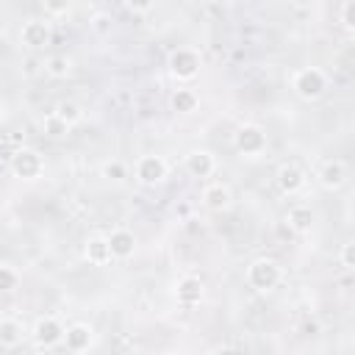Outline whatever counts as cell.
Returning <instances> with one entry per match:
<instances>
[{"mask_svg": "<svg viewBox=\"0 0 355 355\" xmlns=\"http://www.w3.org/2000/svg\"><path fill=\"white\" fill-rule=\"evenodd\" d=\"M291 86H294V92H297L302 100H316V97H322L324 89H327V75H324L319 67H305V69H297V72H294Z\"/></svg>", "mask_w": 355, "mask_h": 355, "instance_id": "6da1fadb", "label": "cell"}, {"mask_svg": "<svg viewBox=\"0 0 355 355\" xmlns=\"http://www.w3.org/2000/svg\"><path fill=\"white\" fill-rule=\"evenodd\" d=\"M247 283L258 291H272L280 283V266L272 258H255L247 266Z\"/></svg>", "mask_w": 355, "mask_h": 355, "instance_id": "7a4b0ae2", "label": "cell"}, {"mask_svg": "<svg viewBox=\"0 0 355 355\" xmlns=\"http://www.w3.org/2000/svg\"><path fill=\"white\" fill-rule=\"evenodd\" d=\"M236 150L241 155H261L266 150V133L258 125H241L236 130Z\"/></svg>", "mask_w": 355, "mask_h": 355, "instance_id": "3957f363", "label": "cell"}, {"mask_svg": "<svg viewBox=\"0 0 355 355\" xmlns=\"http://www.w3.org/2000/svg\"><path fill=\"white\" fill-rule=\"evenodd\" d=\"M169 69H172V75L180 78V80L194 78V75L200 72V55H197V50H191V47L175 50V53L169 55Z\"/></svg>", "mask_w": 355, "mask_h": 355, "instance_id": "277c9868", "label": "cell"}, {"mask_svg": "<svg viewBox=\"0 0 355 355\" xmlns=\"http://www.w3.org/2000/svg\"><path fill=\"white\" fill-rule=\"evenodd\" d=\"M11 172H14L17 178H25V180L39 178V172H42V158H39V153L31 150V147L17 150V153L11 155Z\"/></svg>", "mask_w": 355, "mask_h": 355, "instance_id": "5b68a950", "label": "cell"}, {"mask_svg": "<svg viewBox=\"0 0 355 355\" xmlns=\"http://www.w3.org/2000/svg\"><path fill=\"white\" fill-rule=\"evenodd\" d=\"M166 172H169V166H166V161H164L161 155H141V158L136 161V178H139L144 186L161 183V180L166 178Z\"/></svg>", "mask_w": 355, "mask_h": 355, "instance_id": "8992f818", "label": "cell"}, {"mask_svg": "<svg viewBox=\"0 0 355 355\" xmlns=\"http://www.w3.org/2000/svg\"><path fill=\"white\" fill-rule=\"evenodd\" d=\"M33 341H36L39 347H55L58 341H64V327H61V322L53 319V316H42V319L36 322V327H33Z\"/></svg>", "mask_w": 355, "mask_h": 355, "instance_id": "52a82bcc", "label": "cell"}, {"mask_svg": "<svg viewBox=\"0 0 355 355\" xmlns=\"http://www.w3.org/2000/svg\"><path fill=\"white\" fill-rule=\"evenodd\" d=\"M319 183H322L327 191L341 189V186L347 183V164H344L341 158H330V161H324L322 169H319Z\"/></svg>", "mask_w": 355, "mask_h": 355, "instance_id": "ba28073f", "label": "cell"}, {"mask_svg": "<svg viewBox=\"0 0 355 355\" xmlns=\"http://www.w3.org/2000/svg\"><path fill=\"white\" fill-rule=\"evenodd\" d=\"M105 239H108L111 258H130V255H133V250H136V239H133V233H130V230H125V227L111 230V236H105Z\"/></svg>", "mask_w": 355, "mask_h": 355, "instance_id": "9c48e42d", "label": "cell"}, {"mask_svg": "<svg viewBox=\"0 0 355 355\" xmlns=\"http://www.w3.org/2000/svg\"><path fill=\"white\" fill-rule=\"evenodd\" d=\"M178 300H180V305L194 308V305L202 300V280L194 277V275L180 277V280H178Z\"/></svg>", "mask_w": 355, "mask_h": 355, "instance_id": "30bf717a", "label": "cell"}, {"mask_svg": "<svg viewBox=\"0 0 355 355\" xmlns=\"http://www.w3.org/2000/svg\"><path fill=\"white\" fill-rule=\"evenodd\" d=\"M22 42L28 47H44L50 42V25L44 19H28L22 25Z\"/></svg>", "mask_w": 355, "mask_h": 355, "instance_id": "8fae6325", "label": "cell"}, {"mask_svg": "<svg viewBox=\"0 0 355 355\" xmlns=\"http://www.w3.org/2000/svg\"><path fill=\"white\" fill-rule=\"evenodd\" d=\"M186 169L194 178H208L216 169V161H214V155L208 150H194V153L186 155Z\"/></svg>", "mask_w": 355, "mask_h": 355, "instance_id": "7c38bea8", "label": "cell"}, {"mask_svg": "<svg viewBox=\"0 0 355 355\" xmlns=\"http://www.w3.org/2000/svg\"><path fill=\"white\" fill-rule=\"evenodd\" d=\"M277 186L286 191V194H297L302 186H305V175L297 164H283L277 169Z\"/></svg>", "mask_w": 355, "mask_h": 355, "instance_id": "4fadbf2b", "label": "cell"}, {"mask_svg": "<svg viewBox=\"0 0 355 355\" xmlns=\"http://www.w3.org/2000/svg\"><path fill=\"white\" fill-rule=\"evenodd\" d=\"M230 200H233V194H230V189H227L225 183H211V186L202 189V202H205V208H211V211H225V208H230Z\"/></svg>", "mask_w": 355, "mask_h": 355, "instance_id": "5bb4252c", "label": "cell"}, {"mask_svg": "<svg viewBox=\"0 0 355 355\" xmlns=\"http://www.w3.org/2000/svg\"><path fill=\"white\" fill-rule=\"evenodd\" d=\"M83 255L89 263L94 266H103L111 261V250H108V239L105 236H89L86 239V247H83Z\"/></svg>", "mask_w": 355, "mask_h": 355, "instance_id": "9a60e30c", "label": "cell"}, {"mask_svg": "<svg viewBox=\"0 0 355 355\" xmlns=\"http://www.w3.org/2000/svg\"><path fill=\"white\" fill-rule=\"evenodd\" d=\"M64 344H67V349H72V352L89 349V347H92V327H86V324H72V327H67V330H64Z\"/></svg>", "mask_w": 355, "mask_h": 355, "instance_id": "2e32d148", "label": "cell"}, {"mask_svg": "<svg viewBox=\"0 0 355 355\" xmlns=\"http://www.w3.org/2000/svg\"><path fill=\"white\" fill-rule=\"evenodd\" d=\"M22 341V324L17 319H0V344L17 347Z\"/></svg>", "mask_w": 355, "mask_h": 355, "instance_id": "e0dca14e", "label": "cell"}, {"mask_svg": "<svg viewBox=\"0 0 355 355\" xmlns=\"http://www.w3.org/2000/svg\"><path fill=\"white\" fill-rule=\"evenodd\" d=\"M172 108H175L178 114H191V111H197V94H194L191 89H178V92L172 94Z\"/></svg>", "mask_w": 355, "mask_h": 355, "instance_id": "ac0fdd59", "label": "cell"}, {"mask_svg": "<svg viewBox=\"0 0 355 355\" xmlns=\"http://www.w3.org/2000/svg\"><path fill=\"white\" fill-rule=\"evenodd\" d=\"M288 225H291L294 230H308V227L313 225V211H311V205H294V208L288 211Z\"/></svg>", "mask_w": 355, "mask_h": 355, "instance_id": "d6986e66", "label": "cell"}, {"mask_svg": "<svg viewBox=\"0 0 355 355\" xmlns=\"http://www.w3.org/2000/svg\"><path fill=\"white\" fill-rule=\"evenodd\" d=\"M69 69H72V61H69L67 55H50V58L44 61V72H47L50 78H67Z\"/></svg>", "mask_w": 355, "mask_h": 355, "instance_id": "ffe728a7", "label": "cell"}, {"mask_svg": "<svg viewBox=\"0 0 355 355\" xmlns=\"http://www.w3.org/2000/svg\"><path fill=\"white\" fill-rule=\"evenodd\" d=\"M58 119H64L67 125H72V122H78L80 119V108H78V103H72V100H61L58 105H55V111H53Z\"/></svg>", "mask_w": 355, "mask_h": 355, "instance_id": "44dd1931", "label": "cell"}, {"mask_svg": "<svg viewBox=\"0 0 355 355\" xmlns=\"http://www.w3.org/2000/svg\"><path fill=\"white\" fill-rule=\"evenodd\" d=\"M67 130H69V125H67L64 119H58L55 114H47V116H44V133H47V136L58 139V136H67Z\"/></svg>", "mask_w": 355, "mask_h": 355, "instance_id": "7402d4cb", "label": "cell"}, {"mask_svg": "<svg viewBox=\"0 0 355 355\" xmlns=\"http://www.w3.org/2000/svg\"><path fill=\"white\" fill-rule=\"evenodd\" d=\"M17 283H19V275L11 269V266H0V291H14L17 288Z\"/></svg>", "mask_w": 355, "mask_h": 355, "instance_id": "603a6c76", "label": "cell"}, {"mask_svg": "<svg viewBox=\"0 0 355 355\" xmlns=\"http://www.w3.org/2000/svg\"><path fill=\"white\" fill-rule=\"evenodd\" d=\"M103 175L111 178V180H122V178H128V169H125L122 161H108V164L103 166Z\"/></svg>", "mask_w": 355, "mask_h": 355, "instance_id": "cb8c5ba5", "label": "cell"}, {"mask_svg": "<svg viewBox=\"0 0 355 355\" xmlns=\"http://www.w3.org/2000/svg\"><path fill=\"white\" fill-rule=\"evenodd\" d=\"M341 266L344 269H355V241H347L344 247H341Z\"/></svg>", "mask_w": 355, "mask_h": 355, "instance_id": "d4e9b609", "label": "cell"}, {"mask_svg": "<svg viewBox=\"0 0 355 355\" xmlns=\"http://www.w3.org/2000/svg\"><path fill=\"white\" fill-rule=\"evenodd\" d=\"M341 22L352 31L355 28V0H347L344 6H341Z\"/></svg>", "mask_w": 355, "mask_h": 355, "instance_id": "484cf974", "label": "cell"}, {"mask_svg": "<svg viewBox=\"0 0 355 355\" xmlns=\"http://www.w3.org/2000/svg\"><path fill=\"white\" fill-rule=\"evenodd\" d=\"M214 355H239V349H233V347H219Z\"/></svg>", "mask_w": 355, "mask_h": 355, "instance_id": "4316f807", "label": "cell"}, {"mask_svg": "<svg viewBox=\"0 0 355 355\" xmlns=\"http://www.w3.org/2000/svg\"><path fill=\"white\" fill-rule=\"evenodd\" d=\"M0 119H3V100H0Z\"/></svg>", "mask_w": 355, "mask_h": 355, "instance_id": "83f0119b", "label": "cell"}]
</instances>
